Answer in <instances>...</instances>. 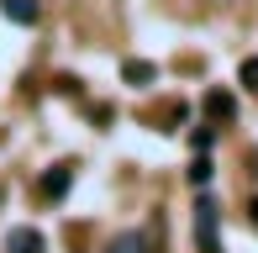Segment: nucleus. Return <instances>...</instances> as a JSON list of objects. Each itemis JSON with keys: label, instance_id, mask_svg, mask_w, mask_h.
I'll list each match as a JSON object with an SVG mask.
<instances>
[{"label": "nucleus", "instance_id": "f257e3e1", "mask_svg": "<svg viewBox=\"0 0 258 253\" xmlns=\"http://www.w3.org/2000/svg\"><path fill=\"white\" fill-rule=\"evenodd\" d=\"M195 237H201V253H221V243H216V206L211 201L195 206Z\"/></svg>", "mask_w": 258, "mask_h": 253}, {"label": "nucleus", "instance_id": "f03ea898", "mask_svg": "<svg viewBox=\"0 0 258 253\" xmlns=\"http://www.w3.org/2000/svg\"><path fill=\"white\" fill-rule=\"evenodd\" d=\"M48 243H42V232L37 227H11V237H6V253H42Z\"/></svg>", "mask_w": 258, "mask_h": 253}, {"label": "nucleus", "instance_id": "7ed1b4c3", "mask_svg": "<svg viewBox=\"0 0 258 253\" xmlns=\"http://www.w3.org/2000/svg\"><path fill=\"white\" fill-rule=\"evenodd\" d=\"M0 11H6L16 27H37V16H42V6H37V0H0Z\"/></svg>", "mask_w": 258, "mask_h": 253}, {"label": "nucleus", "instance_id": "20e7f679", "mask_svg": "<svg viewBox=\"0 0 258 253\" xmlns=\"http://www.w3.org/2000/svg\"><path fill=\"white\" fill-rule=\"evenodd\" d=\"M69 179H74V174H69V164H58V169H53V174H42V185H37V190H42V195H48V201H58V195H63V190H69Z\"/></svg>", "mask_w": 258, "mask_h": 253}, {"label": "nucleus", "instance_id": "39448f33", "mask_svg": "<svg viewBox=\"0 0 258 253\" xmlns=\"http://www.w3.org/2000/svg\"><path fill=\"white\" fill-rule=\"evenodd\" d=\"M206 111H211V116H221V121H227L232 111H237V100H232L227 90H211V95H206Z\"/></svg>", "mask_w": 258, "mask_h": 253}, {"label": "nucleus", "instance_id": "423d86ee", "mask_svg": "<svg viewBox=\"0 0 258 253\" xmlns=\"http://www.w3.org/2000/svg\"><path fill=\"white\" fill-rule=\"evenodd\" d=\"M105 253H148V243H143V232H121V237H111Z\"/></svg>", "mask_w": 258, "mask_h": 253}, {"label": "nucleus", "instance_id": "0eeeda50", "mask_svg": "<svg viewBox=\"0 0 258 253\" xmlns=\"http://www.w3.org/2000/svg\"><path fill=\"white\" fill-rule=\"evenodd\" d=\"M121 79H126V85H148V79H153V64H121Z\"/></svg>", "mask_w": 258, "mask_h": 253}, {"label": "nucleus", "instance_id": "6e6552de", "mask_svg": "<svg viewBox=\"0 0 258 253\" xmlns=\"http://www.w3.org/2000/svg\"><path fill=\"white\" fill-rule=\"evenodd\" d=\"M237 74H242V85H248L253 95H258V58H242V69H237Z\"/></svg>", "mask_w": 258, "mask_h": 253}, {"label": "nucleus", "instance_id": "1a4fd4ad", "mask_svg": "<svg viewBox=\"0 0 258 253\" xmlns=\"http://www.w3.org/2000/svg\"><path fill=\"white\" fill-rule=\"evenodd\" d=\"M190 143H195V148H201V153H206V148H211V143H216V126H201V132H195V137H190Z\"/></svg>", "mask_w": 258, "mask_h": 253}, {"label": "nucleus", "instance_id": "9d476101", "mask_svg": "<svg viewBox=\"0 0 258 253\" xmlns=\"http://www.w3.org/2000/svg\"><path fill=\"white\" fill-rule=\"evenodd\" d=\"M190 179H195V185H206V179H211V158H195V169H190Z\"/></svg>", "mask_w": 258, "mask_h": 253}, {"label": "nucleus", "instance_id": "9b49d317", "mask_svg": "<svg viewBox=\"0 0 258 253\" xmlns=\"http://www.w3.org/2000/svg\"><path fill=\"white\" fill-rule=\"evenodd\" d=\"M248 211H253V222H258V201H253V206H248Z\"/></svg>", "mask_w": 258, "mask_h": 253}]
</instances>
